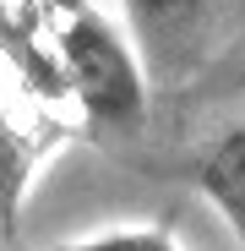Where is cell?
<instances>
[{
  "instance_id": "1",
  "label": "cell",
  "mask_w": 245,
  "mask_h": 251,
  "mask_svg": "<svg viewBox=\"0 0 245 251\" xmlns=\"http://www.w3.org/2000/svg\"><path fill=\"white\" fill-rule=\"evenodd\" d=\"M55 71L93 126L136 131L147 120V76L131 44L82 0H66V17L55 22Z\"/></svg>"
},
{
  "instance_id": "4",
  "label": "cell",
  "mask_w": 245,
  "mask_h": 251,
  "mask_svg": "<svg viewBox=\"0 0 245 251\" xmlns=\"http://www.w3.org/2000/svg\"><path fill=\"white\" fill-rule=\"evenodd\" d=\"M55 251H180L175 246V229L153 219V224H120V229H98L88 240H66Z\"/></svg>"
},
{
  "instance_id": "5",
  "label": "cell",
  "mask_w": 245,
  "mask_h": 251,
  "mask_svg": "<svg viewBox=\"0 0 245 251\" xmlns=\"http://www.w3.org/2000/svg\"><path fill=\"white\" fill-rule=\"evenodd\" d=\"M126 11L142 27V38H180L207 11V0H126Z\"/></svg>"
},
{
  "instance_id": "3",
  "label": "cell",
  "mask_w": 245,
  "mask_h": 251,
  "mask_svg": "<svg viewBox=\"0 0 245 251\" xmlns=\"http://www.w3.org/2000/svg\"><path fill=\"white\" fill-rule=\"evenodd\" d=\"M196 186L218 213L229 219L240 251H245V126H229V131L201 153L196 164Z\"/></svg>"
},
{
  "instance_id": "2",
  "label": "cell",
  "mask_w": 245,
  "mask_h": 251,
  "mask_svg": "<svg viewBox=\"0 0 245 251\" xmlns=\"http://www.w3.org/2000/svg\"><path fill=\"white\" fill-rule=\"evenodd\" d=\"M66 137L71 126L55 115H0V235L6 240H17V213L33 191V175Z\"/></svg>"
}]
</instances>
